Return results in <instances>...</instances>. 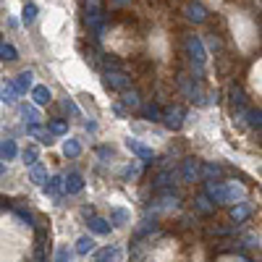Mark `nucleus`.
I'll use <instances>...</instances> for the list:
<instances>
[{
  "instance_id": "f257e3e1",
  "label": "nucleus",
  "mask_w": 262,
  "mask_h": 262,
  "mask_svg": "<svg viewBox=\"0 0 262 262\" xmlns=\"http://www.w3.org/2000/svg\"><path fill=\"white\" fill-rule=\"evenodd\" d=\"M105 87H107V89H115V92L131 89V76L123 74V71H115V68H110V71L105 74Z\"/></svg>"
},
{
  "instance_id": "f03ea898",
  "label": "nucleus",
  "mask_w": 262,
  "mask_h": 262,
  "mask_svg": "<svg viewBox=\"0 0 262 262\" xmlns=\"http://www.w3.org/2000/svg\"><path fill=\"white\" fill-rule=\"evenodd\" d=\"M186 48H189V55H191V60H194L197 68L202 71L205 60H207V50H205L202 40H199V37H194V34H189V37H186Z\"/></svg>"
},
{
  "instance_id": "7ed1b4c3",
  "label": "nucleus",
  "mask_w": 262,
  "mask_h": 262,
  "mask_svg": "<svg viewBox=\"0 0 262 262\" xmlns=\"http://www.w3.org/2000/svg\"><path fill=\"white\" fill-rule=\"evenodd\" d=\"M160 121L165 123L168 129H181L183 126V110L179 105H173V107H168V110H163V115H160Z\"/></svg>"
},
{
  "instance_id": "20e7f679",
  "label": "nucleus",
  "mask_w": 262,
  "mask_h": 262,
  "mask_svg": "<svg viewBox=\"0 0 262 262\" xmlns=\"http://www.w3.org/2000/svg\"><path fill=\"white\" fill-rule=\"evenodd\" d=\"M126 147L134 152L139 160H144V163H152V160H155V152H152L147 144H142L139 139H131V136H129V139H126Z\"/></svg>"
},
{
  "instance_id": "39448f33",
  "label": "nucleus",
  "mask_w": 262,
  "mask_h": 262,
  "mask_svg": "<svg viewBox=\"0 0 262 262\" xmlns=\"http://www.w3.org/2000/svg\"><path fill=\"white\" fill-rule=\"evenodd\" d=\"M205 197L212 199V202H226V183L210 179L205 183Z\"/></svg>"
},
{
  "instance_id": "423d86ee",
  "label": "nucleus",
  "mask_w": 262,
  "mask_h": 262,
  "mask_svg": "<svg viewBox=\"0 0 262 262\" xmlns=\"http://www.w3.org/2000/svg\"><path fill=\"white\" fill-rule=\"evenodd\" d=\"M181 176H183V181L186 183H194V181H199V163L197 160H183L181 163Z\"/></svg>"
},
{
  "instance_id": "0eeeda50",
  "label": "nucleus",
  "mask_w": 262,
  "mask_h": 262,
  "mask_svg": "<svg viewBox=\"0 0 262 262\" xmlns=\"http://www.w3.org/2000/svg\"><path fill=\"white\" fill-rule=\"evenodd\" d=\"M81 189H84V176L81 173H68L63 179V191H68V194H79Z\"/></svg>"
},
{
  "instance_id": "6e6552de",
  "label": "nucleus",
  "mask_w": 262,
  "mask_h": 262,
  "mask_svg": "<svg viewBox=\"0 0 262 262\" xmlns=\"http://www.w3.org/2000/svg\"><path fill=\"white\" fill-rule=\"evenodd\" d=\"M11 84H13V89H16L19 95H24L26 89L34 87V74H32V71H21V74L16 76V81H11Z\"/></svg>"
},
{
  "instance_id": "1a4fd4ad",
  "label": "nucleus",
  "mask_w": 262,
  "mask_h": 262,
  "mask_svg": "<svg viewBox=\"0 0 262 262\" xmlns=\"http://www.w3.org/2000/svg\"><path fill=\"white\" fill-rule=\"evenodd\" d=\"M87 26H89L97 37H103V34H105V16H103V11L87 13Z\"/></svg>"
},
{
  "instance_id": "9d476101",
  "label": "nucleus",
  "mask_w": 262,
  "mask_h": 262,
  "mask_svg": "<svg viewBox=\"0 0 262 262\" xmlns=\"http://www.w3.org/2000/svg\"><path fill=\"white\" fill-rule=\"evenodd\" d=\"M110 220H105V218H97V215H92L89 218V231L92 234H97V236H107L110 234Z\"/></svg>"
},
{
  "instance_id": "9b49d317",
  "label": "nucleus",
  "mask_w": 262,
  "mask_h": 262,
  "mask_svg": "<svg viewBox=\"0 0 262 262\" xmlns=\"http://www.w3.org/2000/svg\"><path fill=\"white\" fill-rule=\"evenodd\" d=\"M186 19L194 21V24H202V21L207 19L205 5H202V3H189V5H186Z\"/></svg>"
},
{
  "instance_id": "f8f14e48",
  "label": "nucleus",
  "mask_w": 262,
  "mask_h": 262,
  "mask_svg": "<svg viewBox=\"0 0 262 262\" xmlns=\"http://www.w3.org/2000/svg\"><path fill=\"white\" fill-rule=\"evenodd\" d=\"M179 202H181V199L176 197V194H171V191H168V194H163L160 199H155V202H152V205H155V207H152V212H160V210H171V207H176Z\"/></svg>"
},
{
  "instance_id": "ddd939ff",
  "label": "nucleus",
  "mask_w": 262,
  "mask_h": 262,
  "mask_svg": "<svg viewBox=\"0 0 262 262\" xmlns=\"http://www.w3.org/2000/svg\"><path fill=\"white\" fill-rule=\"evenodd\" d=\"M29 134H32L34 139H40L42 144H48V147L52 144V139H55V136H52V134H50L48 129H42L40 123H32V126H29Z\"/></svg>"
},
{
  "instance_id": "4468645a",
  "label": "nucleus",
  "mask_w": 262,
  "mask_h": 262,
  "mask_svg": "<svg viewBox=\"0 0 262 262\" xmlns=\"http://www.w3.org/2000/svg\"><path fill=\"white\" fill-rule=\"evenodd\" d=\"M32 100H34V105L40 107V105H48L50 100H52V92L48 89V87H32Z\"/></svg>"
},
{
  "instance_id": "2eb2a0df",
  "label": "nucleus",
  "mask_w": 262,
  "mask_h": 262,
  "mask_svg": "<svg viewBox=\"0 0 262 262\" xmlns=\"http://www.w3.org/2000/svg\"><path fill=\"white\" fill-rule=\"evenodd\" d=\"M29 181L32 183H42L48 181V171H45V165L42 163H34V165H29Z\"/></svg>"
},
{
  "instance_id": "dca6fc26",
  "label": "nucleus",
  "mask_w": 262,
  "mask_h": 262,
  "mask_svg": "<svg viewBox=\"0 0 262 262\" xmlns=\"http://www.w3.org/2000/svg\"><path fill=\"white\" fill-rule=\"evenodd\" d=\"M246 194L244 191V186L238 181H228L226 183V202H236V199H241Z\"/></svg>"
},
{
  "instance_id": "f3484780",
  "label": "nucleus",
  "mask_w": 262,
  "mask_h": 262,
  "mask_svg": "<svg viewBox=\"0 0 262 262\" xmlns=\"http://www.w3.org/2000/svg\"><path fill=\"white\" fill-rule=\"evenodd\" d=\"M16 97H19V92L13 89V84L8 81V84H0V103H5V105H13L16 103Z\"/></svg>"
},
{
  "instance_id": "a211bd4d",
  "label": "nucleus",
  "mask_w": 262,
  "mask_h": 262,
  "mask_svg": "<svg viewBox=\"0 0 262 262\" xmlns=\"http://www.w3.org/2000/svg\"><path fill=\"white\" fill-rule=\"evenodd\" d=\"M249 215H252V205H246V202H238V205H234V210H231V218L236 223H244Z\"/></svg>"
},
{
  "instance_id": "6ab92c4d",
  "label": "nucleus",
  "mask_w": 262,
  "mask_h": 262,
  "mask_svg": "<svg viewBox=\"0 0 262 262\" xmlns=\"http://www.w3.org/2000/svg\"><path fill=\"white\" fill-rule=\"evenodd\" d=\"M16 155H19V147H16V142H11V139L0 142V160H13Z\"/></svg>"
},
{
  "instance_id": "aec40b11",
  "label": "nucleus",
  "mask_w": 262,
  "mask_h": 262,
  "mask_svg": "<svg viewBox=\"0 0 262 262\" xmlns=\"http://www.w3.org/2000/svg\"><path fill=\"white\" fill-rule=\"evenodd\" d=\"M129 220H131V215L123 207H113L110 210V226H126Z\"/></svg>"
},
{
  "instance_id": "412c9836",
  "label": "nucleus",
  "mask_w": 262,
  "mask_h": 262,
  "mask_svg": "<svg viewBox=\"0 0 262 262\" xmlns=\"http://www.w3.org/2000/svg\"><path fill=\"white\" fill-rule=\"evenodd\" d=\"M139 107H142L144 121H160V115H163V110H160L155 103H147V105H139Z\"/></svg>"
},
{
  "instance_id": "4be33fe9",
  "label": "nucleus",
  "mask_w": 262,
  "mask_h": 262,
  "mask_svg": "<svg viewBox=\"0 0 262 262\" xmlns=\"http://www.w3.org/2000/svg\"><path fill=\"white\" fill-rule=\"evenodd\" d=\"M63 155L66 157H79L81 155V142L79 139H66L63 142Z\"/></svg>"
},
{
  "instance_id": "5701e85b",
  "label": "nucleus",
  "mask_w": 262,
  "mask_h": 262,
  "mask_svg": "<svg viewBox=\"0 0 262 262\" xmlns=\"http://www.w3.org/2000/svg\"><path fill=\"white\" fill-rule=\"evenodd\" d=\"M218 176H220V165H215V163H205L199 168V179H205V181L218 179Z\"/></svg>"
},
{
  "instance_id": "b1692460",
  "label": "nucleus",
  "mask_w": 262,
  "mask_h": 262,
  "mask_svg": "<svg viewBox=\"0 0 262 262\" xmlns=\"http://www.w3.org/2000/svg\"><path fill=\"white\" fill-rule=\"evenodd\" d=\"M118 257H121V249H118V246H105V249L97 254V262H115Z\"/></svg>"
},
{
  "instance_id": "393cba45",
  "label": "nucleus",
  "mask_w": 262,
  "mask_h": 262,
  "mask_svg": "<svg viewBox=\"0 0 262 262\" xmlns=\"http://www.w3.org/2000/svg\"><path fill=\"white\" fill-rule=\"evenodd\" d=\"M123 105H126V107H131V110H136V107L142 105V97L136 95L134 89H123Z\"/></svg>"
},
{
  "instance_id": "a878e982",
  "label": "nucleus",
  "mask_w": 262,
  "mask_h": 262,
  "mask_svg": "<svg viewBox=\"0 0 262 262\" xmlns=\"http://www.w3.org/2000/svg\"><path fill=\"white\" fill-rule=\"evenodd\" d=\"M152 183H155V189L163 191V189H168V186L173 183V173H171V171H160V173L155 176V181H152Z\"/></svg>"
},
{
  "instance_id": "bb28decb",
  "label": "nucleus",
  "mask_w": 262,
  "mask_h": 262,
  "mask_svg": "<svg viewBox=\"0 0 262 262\" xmlns=\"http://www.w3.org/2000/svg\"><path fill=\"white\" fill-rule=\"evenodd\" d=\"M42 186H45V191H48V194L58 197V194H60V189H63V179H60V176H52L50 181H45V183H42Z\"/></svg>"
},
{
  "instance_id": "cd10ccee",
  "label": "nucleus",
  "mask_w": 262,
  "mask_h": 262,
  "mask_svg": "<svg viewBox=\"0 0 262 262\" xmlns=\"http://www.w3.org/2000/svg\"><path fill=\"white\" fill-rule=\"evenodd\" d=\"M21 115L29 121V126L42 121V118H40V110H37V105H21Z\"/></svg>"
},
{
  "instance_id": "c85d7f7f",
  "label": "nucleus",
  "mask_w": 262,
  "mask_h": 262,
  "mask_svg": "<svg viewBox=\"0 0 262 262\" xmlns=\"http://www.w3.org/2000/svg\"><path fill=\"white\" fill-rule=\"evenodd\" d=\"M48 131H50L52 136H63V134H68V123L60 121V118H55V121L48 123Z\"/></svg>"
},
{
  "instance_id": "c756f323",
  "label": "nucleus",
  "mask_w": 262,
  "mask_h": 262,
  "mask_svg": "<svg viewBox=\"0 0 262 262\" xmlns=\"http://www.w3.org/2000/svg\"><path fill=\"white\" fill-rule=\"evenodd\" d=\"M194 207H197V212H202V215H210V212H215V205L207 199L205 194L202 197H197V202H194Z\"/></svg>"
},
{
  "instance_id": "7c9ffc66",
  "label": "nucleus",
  "mask_w": 262,
  "mask_h": 262,
  "mask_svg": "<svg viewBox=\"0 0 262 262\" xmlns=\"http://www.w3.org/2000/svg\"><path fill=\"white\" fill-rule=\"evenodd\" d=\"M89 252H95V241L89 236H81L76 241V254H89Z\"/></svg>"
},
{
  "instance_id": "2f4dec72",
  "label": "nucleus",
  "mask_w": 262,
  "mask_h": 262,
  "mask_svg": "<svg viewBox=\"0 0 262 262\" xmlns=\"http://www.w3.org/2000/svg\"><path fill=\"white\" fill-rule=\"evenodd\" d=\"M0 58H3V60H16L19 52H16V48H13V45L0 42Z\"/></svg>"
},
{
  "instance_id": "473e14b6",
  "label": "nucleus",
  "mask_w": 262,
  "mask_h": 262,
  "mask_svg": "<svg viewBox=\"0 0 262 262\" xmlns=\"http://www.w3.org/2000/svg\"><path fill=\"white\" fill-rule=\"evenodd\" d=\"M34 19H37V5H34V3H26V5H24V13H21V21L29 26Z\"/></svg>"
},
{
  "instance_id": "72a5a7b5",
  "label": "nucleus",
  "mask_w": 262,
  "mask_h": 262,
  "mask_svg": "<svg viewBox=\"0 0 262 262\" xmlns=\"http://www.w3.org/2000/svg\"><path fill=\"white\" fill-rule=\"evenodd\" d=\"M21 157H24V163H26V165H34V163H37V157H40V150H37V147H26Z\"/></svg>"
},
{
  "instance_id": "f704fd0d",
  "label": "nucleus",
  "mask_w": 262,
  "mask_h": 262,
  "mask_svg": "<svg viewBox=\"0 0 262 262\" xmlns=\"http://www.w3.org/2000/svg\"><path fill=\"white\" fill-rule=\"evenodd\" d=\"M63 110H66L68 115H74V118H79V115H81L79 107H76V103H74V100H68V97L63 100Z\"/></svg>"
},
{
  "instance_id": "c9c22d12",
  "label": "nucleus",
  "mask_w": 262,
  "mask_h": 262,
  "mask_svg": "<svg viewBox=\"0 0 262 262\" xmlns=\"http://www.w3.org/2000/svg\"><path fill=\"white\" fill-rule=\"evenodd\" d=\"M246 118H249V126H252V129H260V126H262V113H260V110L246 113Z\"/></svg>"
},
{
  "instance_id": "e433bc0d",
  "label": "nucleus",
  "mask_w": 262,
  "mask_h": 262,
  "mask_svg": "<svg viewBox=\"0 0 262 262\" xmlns=\"http://www.w3.org/2000/svg\"><path fill=\"white\" fill-rule=\"evenodd\" d=\"M16 215H19V218H24V220L29 223V226H37L34 215H32V212H29V210H24V207H16Z\"/></svg>"
},
{
  "instance_id": "4c0bfd02",
  "label": "nucleus",
  "mask_w": 262,
  "mask_h": 262,
  "mask_svg": "<svg viewBox=\"0 0 262 262\" xmlns=\"http://www.w3.org/2000/svg\"><path fill=\"white\" fill-rule=\"evenodd\" d=\"M84 8H87V13H97V11H103V0H87Z\"/></svg>"
},
{
  "instance_id": "58836bf2",
  "label": "nucleus",
  "mask_w": 262,
  "mask_h": 262,
  "mask_svg": "<svg viewBox=\"0 0 262 262\" xmlns=\"http://www.w3.org/2000/svg\"><path fill=\"white\" fill-rule=\"evenodd\" d=\"M68 260H71V252H68V246H58L55 262H68Z\"/></svg>"
},
{
  "instance_id": "ea45409f",
  "label": "nucleus",
  "mask_w": 262,
  "mask_h": 262,
  "mask_svg": "<svg viewBox=\"0 0 262 262\" xmlns=\"http://www.w3.org/2000/svg\"><path fill=\"white\" fill-rule=\"evenodd\" d=\"M139 171H142L139 163H131L126 171H123V176H126V179H136V176H139Z\"/></svg>"
},
{
  "instance_id": "a19ab883",
  "label": "nucleus",
  "mask_w": 262,
  "mask_h": 262,
  "mask_svg": "<svg viewBox=\"0 0 262 262\" xmlns=\"http://www.w3.org/2000/svg\"><path fill=\"white\" fill-rule=\"evenodd\" d=\"M231 95H234V103H236V105H244V92L238 89V87L231 89Z\"/></svg>"
},
{
  "instance_id": "79ce46f5",
  "label": "nucleus",
  "mask_w": 262,
  "mask_h": 262,
  "mask_svg": "<svg viewBox=\"0 0 262 262\" xmlns=\"http://www.w3.org/2000/svg\"><path fill=\"white\" fill-rule=\"evenodd\" d=\"M110 3H113V5H129L131 0H110Z\"/></svg>"
},
{
  "instance_id": "37998d69",
  "label": "nucleus",
  "mask_w": 262,
  "mask_h": 262,
  "mask_svg": "<svg viewBox=\"0 0 262 262\" xmlns=\"http://www.w3.org/2000/svg\"><path fill=\"white\" fill-rule=\"evenodd\" d=\"M3 173H5V163L0 160V176H3Z\"/></svg>"
}]
</instances>
